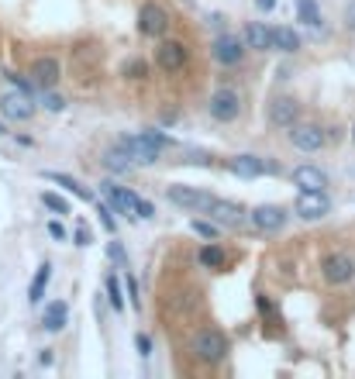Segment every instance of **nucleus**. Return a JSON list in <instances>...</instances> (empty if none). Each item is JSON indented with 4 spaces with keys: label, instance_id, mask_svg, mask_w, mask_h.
<instances>
[{
    "label": "nucleus",
    "instance_id": "nucleus-29",
    "mask_svg": "<svg viewBox=\"0 0 355 379\" xmlns=\"http://www.w3.org/2000/svg\"><path fill=\"white\" fill-rule=\"evenodd\" d=\"M121 76L124 80H141V76H149V66H145V59H128L124 66H121Z\"/></svg>",
    "mask_w": 355,
    "mask_h": 379
},
{
    "label": "nucleus",
    "instance_id": "nucleus-9",
    "mask_svg": "<svg viewBox=\"0 0 355 379\" xmlns=\"http://www.w3.org/2000/svg\"><path fill=\"white\" fill-rule=\"evenodd\" d=\"M38 90H52L59 76H62V66H59V59L55 55H42V59H35L31 62V73H28Z\"/></svg>",
    "mask_w": 355,
    "mask_h": 379
},
{
    "label": "nucleus",
    "instance_id": "nucleus-6",
    "mask_svg": "<svg viewBox=\"0 0 355 379\" xmlns=\"http://www.w3.org/2000/svg\"><path fill=\"white\" fill-rule=\"evenodd\" d=\"M104 197H107L114 214H124L132 221H138V200H141L138 193H132L128 187H117V183H104Z\"/></svg>",
    "mask_w": 355,
    "mask_h": 379
},
{
    "label": "nucleus",
    "instance_id": "nucleus-36",
    "mask_svg": "<svg viewBox=\"0 0 355 379\" xmlns=\"http://www.w3.org/2000/svg\"><path fill=\"white\" fill-rule=\"evenodd\" d=\"M100 224H104V228H107L110 235H114V231H117V224H114V217H110V207H100Z\"/></svg>",
    "mask_w": 355,
    "mask_h": 379
},
{
    "label": "nucleus",
    "instance_id": "nucleus-38",
    "mask_svg": "<svg viewBox=\"0 0 355 379\" xmlns=\"http://www.w3.org/2000/svg\"><path fill=\"white\" fill-rule=\"evenodd\" d=\"M152 214H156V207H152L149 200H138V217H141V221H149Z\"/></svg>",
    "mask_w": 355,
    "mask_h": 379
},
{
    "label": "nucleus",
    "instance_id": "nucleus-14",
    "mask_svg": "<svg viewBox=\"0 0 355 379\" xmlns=\"http://www.w3.org/2000/svg\"><path fill=\"white\" fill-rule=\"evenodd\" d=\"M297 117H301V104L293 97H276L269 104V124L273 128H293Z\"/></svg>",
    "mask_w": 355,
    "mask_h": 379
},
{
    "label": "nucleus",
    "instance_id": "nucleus-27",
    "mask_svg": "<svg viewBox=\"0 0 355 379\" xmlns=\"http://www.w3.org/2000/svg\"><path fill=\"white\" fill-rule=\"evenodd\" d=\"M104 286H107V300H110V307H114V310H124V307H128V300H124V293H121V283H117V276H114V272H107Z\"/></svg>",
    "mask_w": 355,
    "mask_h": 379
},
{
    "label": "nucleus",
    "instance_id": "nucleus-24",
    "mask_svg": "<svg viewBox=\"0 0 355 379\" xmlns=\"http://www.w3.org/2000/svg\"><path fill=\"white\" fill-rule=\"evenodd\" d=\"M49 279H52V266H49V262H42L38 272H35V279H31V290H28V300H31V303H38V300L45 297Z\"/></svg>",
    "mask_w": 355,
    "mask_h": 379
},
{
    "label": "nucleus",
    "instance_id": "nucleus-31",
    "mask_svg": "<svg viewBox=\"0 0 355 379\" xmlns=\"http://www.w3.org/2000/svg\"><path fill=\"white\" fill-rule=\"evenodd\" d=\"M42 107L52 110V114H62V110H66V97H62V93H52V90H45V93H42Z\"/></svg>",
    "mask_w": 355,
    "mask_h": 379
},
{
    "label": "nucleus",
    "instance_id": "nucleus-17",
    "mask_svg": "<svg viewBox=\"0 0 355 379\" xmlns=\"http://www.w3.org/2000/svg\"><path fill=\"white\" fill-rule=\"evenodd\" d=\"M228 169H231L238 180H259V176H262L269 165L262 163L259 156H248V152H245V156H235V159H228Z\"/></svg>",
    "mask_w": 355,
    "mask_h": 379
},
{
    "label": "nucleus",
    "instance_id": "nucleus-42",
    "mask_svg": "<svg viewBox=\"0 0 355 379\" xmlns=\"http://www.w3.org/2000/svg\"><path fill=\"white\" fill-rule=\"evenodd\" d=\"M259 7H262V11H273V7H276V0H259Z\"/></svg>",
    "mask_w": 355,
    "mask_h": 379
},
{
    "label": "nucleus",
    "instance_id": "nucleus-37",
    "mask_svg": "<svg viewBox=\"0 0 355 379\" xmlns=\"http://www.w3.org/2000/svg\"><path fill=\"white\" fill-rule=\"evenodd\" d=\"M49 235H52L55 242H66V228L59 221H49Z\"/></svg>",
    "mask_w": 355,
    "mask_h": 379
},
{
    "label": "nucleus",
    "instance_id": "nucleus-44",
    "mask_svg": "<svg viewBox=\"0 0 355 379\" xmlns=\"http://www.w3.org/2000/svg\"><path fill=\"white\" fill-rule=\"evenodd\" d=\"M0 135H4V124H0Z\"/></svg>",
    "mask_w": 355,
    "mask_h": 379
},
{
    "label": "nucleus",
    "instance_id": "nucleus-10",
    "mask_svg": "<svg viewBox=\"0 0 355 379\" xmlns=\"http://www.w3.org/2000/svg\"><path fill=\"white\" fill-rule=\"evenodd\" d=\"M156 62H159V69H165V73H180V69L187 66V45H183V42H176V38L159 42V49H156Z\"/></svg>",
    "mask_w": 355,
    "mask_h": 379
},
{
    "label": "nucleus",
    "instance_id": "nucleus-5",
    "mask_svg": "<svg viewBox=\"0 0 355 379\" xmlns=\"http://www.w3.org/2000/svg\"><path fill=\"white\" fill-rule=\"evenodd\" d=\"M325 141H328V135L321 132V124H293L290 128V145L297 148V152H321L325 148Z\"/></svg>",
    "mask_w": 355,
    "mask_h": 379
},
{
    "label": "nucleus",
    "instance_id": "nucleus-4",
    "mask_svg": "<svg viewBox=\"0 0 355 379\" xmlns=\"http://www.w3.org/2000/svg\"><path fill=\"white\" fill-rule=\"evenodd\" d=\"M165 197H169V204H176V207H187V211H211V204H214V197L211 193H204V190L197 187H183V183H176V187L165 190Z\"/></svg>",
    "mask_w": 355,
    "mask_h": 379
},
{
    "label": "nucleus",
    "instance_id": "nucleus-15",
    "mask_svg": "<svg viewBox=\"0 0 355 379\" xmlns=\"http://www.w3.org/2000/svg\"><path fill=\"white\" fill-rule=\"evenodd\" d=\"M248 217H252V224H255L259 231H279V228L286 224V217L290 214H286L279 204H259Z\"/></svg>",
    "mask_w": 355,
    "mask_h": 379
},
{
    "label": "nucleus",
    "instance_id": "nucleus-21",
    "mask_svg": "<svg viewBox=\"0 0 355 379\" xmlns=\"http://www.w3.org/2000/svg\"><path fill=\"white\" fill-rule=\"evenodd\" d=\"M273 49H279V52H286V55H293L297 49H301V35H297L293 28H286V25L273 28Z\"/></svg>",
    "mask_w": 355,
    "mask_h": 379
},
{
    "label": "nucleus",
    "instance_id": "nucleus-25",
    "mask_svg": "<svg viewBox=\"0 0 355 379\" xmlns=\"http://www.w3.org/2000/svg\"><path fill=\"white\" fill-rule=\"evenodd\" d=\"M197 262H200L204 269H221V266H224V248L214 245V242L204 245V248L197 252Z\"/></svg>",
    "mask_w": 355,
    "mask_h": 379
},
{
    "label": "nucleus",
    "instance_id": "nucleus-18",
    "mask_svg": "<svg viewBox=\"0 0 355 379\" xmlns=\"http://www.w3.org/2000/svg\"><path fill=\"white\" fill-rule=\"evenodd\" d=\"M245 45L255 52H269L273 49V28H266L262 21H248L245 25Z\"/></svg>",
    "mask_w": 355,
    "mask_h": 379
},
{
    "label": "nucleus",
    "instance_id": "nucleus-26",
    "mask_svg": "<svg viewBox=\"0 0 355 379\" xmlns=\"http://www.w3.org/2000/svg\"><path fill=\"white\" fill-rule=\"evenodd\" d=\"M45 180H52V183H59V187H66L69 193H76V197H83V200H90V197H93L90 190L80 187V183H76L73 176H66V173H45Z\"/></svg>",
    "mask_w": 355,
    "mask_h": 379
},
{
    "label": "nucleus",
    "instance_id": "nucleus-8",
    "mask_svg": "<svg viewBox=\"0 0 355 379\" xmlns=\"http://www.w3.org/2000/svg\"><path fill=\"white\" fill-rule=\"evenodd\" d=\"M117 145H121V148L128 152V159H132V165H156V163H159V156H163V152H159L156 145H149V141H145L141 135H128V138H121Z\"/></svg>",
    "mask_w": 355,
    "mask_h": 379
},
{
    "label": "nucleus",
    "instance_id": "nucleus-35",
    "mask_svg": "<svg viewBox=\"0 0 355 379\" xmlns=\"http://www.w3.org/2000/svg\"><path fill=\"white\" fill-rule=\"evenodd\" d=\"M128 303L135 307V310H141V297H138V283L128 276Z\"/></svg>",
    "mask_w": 355,
    "mask_h": 379
},
{
    "label": "nucleus",
    "instance_id": "nucleus-19",
    "mask_svg": "<svg viewBox=\"0 0 355 379\" xmlns=\"http://www.w3.org/2000/svg\"><path fill=\"white\" fill-rule=\"evenodd\" d=\"M207 214L214 217L218 224H228V228H238V224L245 221V211H242L238 204H231V200H214Z\"/></svg>",
    "mask_w": 355,
    "mask_h": 379
},
{
    "label": "nucleus",
    "instance_id": "nucleus-28",
    "mask_svg": "<svg viewBox=\"0 0 355 379\" xmlns=\"http://www.w3.org/2000/svg\"><path fill=\"white\" fill-rule=\"evenodd\" d=\"M4 80H11L21 93H28V97H38V86H35L31 76H21V73H14V69H4Z\"/></svg>",
    "mask_w": 355,
    "mask_h": 379
},
{
    "label": "nucleus",
    "instance_id": "nucleus-30",
    "mask_svg": "<svg viewBox=\"0 0 355 379\" xmlns=\"http://www.w3.org/2000/svg\"><path fill=\"white\" fill-rule=\"evenodd\" d=\"M42 204H45L52 214H69V200H66V197H59V193H52V190H45V193H42Z\"/></svg>",
    "mask_w": 355,
    "mask_h": 379
},
{
    "label": "nucleus",
    "instance_id": "nucleus-32",
    "mask_svg": "<svg viewBox=\"0 0 355 379\" xmlns=\"http://www.w3.org/2000/svg\"><path fill=\"white\" fill-rule=\"evenodd\" d=\"M190 231L193 235H200V238H207V242H214V238H218V228H214V224H207V221H197V217L190 221Z\"/></svg>",
    "mask_w": 355,
    "mask_h": 379
},
{
    "label": "nucleus",
    "instance_id": "nucleus-41",
    "mask_svg": "<svg viewBox=\"0 0 355 379\" xmlns=\"http://www.w3.org/2000/svg\"><path fill=\"white\" fill-rule=\"evenodd\" d=\"M345 25H349V28L355 31V0L349 4V7H345Z\"/></svg>",
    "mask_w": 355,
    "mask_h": 379
},
{
    "label": "nucleus",
    "instance_id": "nucleus-23",
    "mask_svg": "<svg viewBox=\"0 0 355 379\" xmlns=\"http://www.w3.org/2000/svg\"><path fill=\"white\" fill-rule=\"evenodd\" d=\"M297 21L307 28H321V7H318V0H297Z\"/></svg>",
    "mask_w": 355,
    "mask_h": 379
},
{
    "label": "nucleus",
    "instance_id": "nucleus-34",
    "mask_svg": "<svg viewBox=\"0 0 355 379\" xmlns=\"http://www.w3.org/2000/svg\"><path fill=\"white\" fill-rule=\"evenodd\" d=\"M135 349H138V355H141V358H149V355H152V338L138 331V334H135Z\"/></svg>",
    "mask_w": 355,
    "mask_h": 379
},
{
    "label": "nucleus",
    "instance_id": "nucleus-12",
    "mask_svg": "<svg viewBox=\"0 0 355 379\" xmlns=\"http://www.w3.org/2000/svg\"><path fill=\"white\" fill-rule=\"evenodd\" d=\"M0 114L4 117H11V121H28L31 114H35V97H28V93H4L0 97Z\"/></svg>",
    "mask_w": 355,
    "mask_h": 379
},
{
    "label": "nucleus",
    "instance_id": "nucleus-40",
    "mask_svg": "<svg viewBox=\"0 0 355 379\" xmlns=\"http://www.w3.org/2000/svg\"><path fill=\"white\" fill-rule=\"evenodd\" d=\"M107 252H110V259H117V262H124V248H121V245H117V242H110V248H107Z\"/></svg>",
    "mask_w": 355,
    "mask_h": 379
},
{
    "label": "nucleus",
    "instance_id": "nucleus-2",
    "mask_svg": "<svg viewBox=\"0 0 355 379\" xmlns=\"http://www.w3.org/2000/svg\"><path fill=\"white\" fill-rule=\"evenodd\" d=\"M207 110H211V117H214L218 124H231V121L242 114V97H238V90H231V86L214 90V97H211Z\"/></svg>",
    "mask_w": 355,
    "mask_h": 379
},
{
    "label": "nucleus",
    "instance_id": "nucleus-39",
    "mask_svg": "<svg viewBox=\"0 0 355 379\" xmlns=\"http://www.w3.org/2000/svg\"><path fill=\"white\" fill-rule=\"evenodd\" d=\"M90 242H93V238H90V231H86V228H76V245H80V248H86Z\"/></svg>",
    "mask_w": 355,
    "mask_h": 379
},
{
    "label": "nucleus",
    "instance_id": "nucleus-11",
    "mask_svg": "<svg viewBox=\"0 0 355 379\" xmlns=\"http://www.w3.org/2000/svg\"><path fill=\"white\" fill-rule=\"evenodd\" d=\"M321 272H325V279L328 283H349L355 276V259L352 255H345V252H334V255H328L325 262H321Z\"/></svg>",
    "mask_w": 355,
    "mask_h": 379
},
{
    "label": "nucleus",
    "instance_id": "nucleus-3",
    "mask_svg": "<svg viewBox=\"0 0 355 379\" xmlns=\"http://www.w3.org/2000/svg\"><path fill=\"white\" fill-rule=\"evenodd\" d=\"M328 211L331 200L325 190H301V197L293 204V214L303 217V221H321V217H328Z\"/></svg>",
    "mask_w": 355,
    "mask_h": 379
},
{
    "label": "nucleus",
    "instance_id": "nucleus-16",
    "mask_svg": "<svg viewBox=\"0 0 355 379\" xmlns=\"http://www.w3.org/2000/svg\"><path fill=\"white\" fill-rule=\"evenodd\" d=\"M290 180H293L297 190H328V176H325V169H318V165H297V169L290 173Z\"/></svg>",
    "mask_w": 355,
    "mask_h": 379
},
{
    "label": "nucleus",
    "instance_id": "nucleus-13",
    "mask_svg": "<svg viewBox=\"0 0 355 379\" xmlns=\"http://www.w3.org/2000/svg\"><path fill=\"white\" fill-rule=\"evenodd\" d=\"M211 52H214V59H218L221 66H238V62L245 59V45H242L235 35L224 31V35L214 38V49H211Z\"/></svg>",
    "mask_w": 355,
    "mask_h": 379
},
{
    "label": "nucleus",
    "instance_id": "nucleus-43",
    "mask_svg": "<svg viewBox=\"0 0 355 379\" xmlns=\"http://www.w3.org/2000/svg\"><path fill=\"white\" fill-rule=\"evenodd\" d=\"M352 141H355V124H352Z\"/></svg>",
    "mask_w": 355,
    "mask_h": 379
},
{
    "label": "nucleus",
    "instance_id": "nucleus-33",
    "mask_svg": "<svg viewBox=\"0 0 355 379\" xmlns=\"http://www.w3.org/2000/svg\"><path fill=\"white\" fill-rule=\"evenodd\" d=\"M138 135L145 138V141H149V145H156V148H159V152H163V148H169V145H173V138H169V135H163V132H138Z\"/></svg>",
    "mask_w": 355,
    "mask_h": 379
},
{
    "label": "nucleus",
    "instance_id": "nucleus-7",
    "mask_svg": "<svg viewBox=\"0 0 355 379\" xmlns=\"http://www.w3.org/2000/svg\"><path fill=\"white\" fill-rule=\"evenodd\" d=\"M165 28H169V14H165L159 4H141L138 11V31L145 38H163Z\"/></svg>",
    "mask_w": 355,
    "mask_h": 379
},
{
    "label": "nucleus",
    "instance_id": "nucleus-22",
    "mask_svg": "<svg viewBox=\"0 0 355 379\" xmlns=\"http://www.w3.org/2000/svg\"><path fill=\"white\" fill-rule=\"evenodd\" d=\"M100 163H104V169H110L114 176H121V173H128V169H132V159H128V152H124L121 145H114V148H107Z\"/></svg>",
    "mask_w": 355,
    "mask_h": 379
},
{
    "label": "nucleus",
    "instance_id": "nucleus-20",
    "mask_svg": "<svg viewBox=\"0 0 355 379\" xmlns=\"http://www.w3.org/2000/svg\"><path fill=\"white\" fill-rule=\"evenodd\" d=\"M66 321H69V303H66V300H55V303H49V307H45V314H42V327H45L49 334L62 331V327H66Z\"/></svg>",
    "mask_w": 355,
    "mask_h": 379
},
{
    "label": "nucleus",
    "instance_id": "nucleus-1",
    "mask_svg": "<svg viewBox=\"0 0 355 379\" xmlns=\"http://www.w3.org/2000/svg\"><path fill=\"white\" fill-rule=\"evenodd\" d=\"M193 355L200 358V362H207V366H218L228 358L231 352V342H228V334L224 331H214V327H204V331H197L190 342Z\"/></svg>",
    "mask_w": 355,
    "mask_h": 379
}]
</instances>
